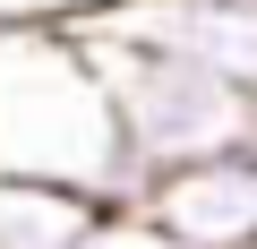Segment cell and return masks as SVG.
<instances>
[{
	"mask_svg": "<svg viewBox=\"0 0 257 249\" xmlns=\"http://www.w3.org/2000/svg\"><path fill=\"white\" fill-rule=\"evenodd\" d=\"M0 172L86 181L111 206H146L155 172L120 146L103 69L69 18H0Z\"/></svg>",
	"mask_w": 257,
	"mask_h": 249,
	"instance_id": "cell-1",
	"label": "cell"
},
{
	"mask_svg": "<svg viewBox=\"0 0 257 249\" xmlns=\"http://www.w3.org/2000/svg\"><path fill=\"white\" fill-rule=\"evenodd\" d=\"M77 35L103 69L120 146L146 172H180V163L257 146V86H240V77H223L189 52H155V43H128V35H94V26H77Z\"/></svg>",
	"mask_w": 257,
	"mask_h": 249,
	"instance_id": "cell-2",
	"label": "cell"
},
{
	"mask_svg": "<svg viewBox=\"0 0 257 249\" xmlns=\"http://www.w3.org/2000/svg\"><path fill=\"white\" fill-rule=\"evenodd\" d=\"M94 35H128L155 52H189L240 86H257V0H103V9L69 18Z\"/></svg>",
	"mask_w": 257,
	"mask_h": 249,
	"instance_id": "cell-3",
	"label": "cell"
},
{
	"mask_svg": "<svg viewBox=\"0 0 257 249\" xmlns=\"http://www.w3.org/2000/svg\"><path fill=\"white\" fill-rule=\"evenodd\" d=\"M146 215L180 240V249H257V146L155 172Z\"/></svg>",
	"mask_w": 257,
	"mask_h": 249,
	"instance_id": "cell-4",
	"label": "cell"
},
{
	"mask_svg": "<svg viewBox=\"0 0 257 249\" xmlns=\"http://www.w3.org/2000/svg\"><path fill=\"white\" fill-rule=\"evenodd\" d=\"M111 198L52 172H0V249H77Z\"/></svg>",
	"mask_w": 257,
	"mask_h": 249,
	"instance_id": "cell-5",
	"label": "cell"
},
{
	"mask_svg": "<svg viewBox=\"0 0 257 249\" xmlns=\"http://www.w3.org/2000/svg\"><path fill=\"white\" fill-rule=\"evenodd\" d=\"M77 249H180V240H172L146 206H103V215L86 223V240H77Z\"/></svg>",
	"mask_w": 257,
	"mask_h": 249,
	"instance_id": "cell-6",
	"label": "cell"
},
{
	"mask_svg": "<svg viewBox=\"0 0 257 249\" xmlns=\"http://www.w3.org/2000/svg\"><path fill=\"white\" fill-rule=\"evenodd\" d=\"M103 0H0V18H86Z\"/></svg>",
	"mask_w": 257,
	"mask_h": 249,
	"instance_id": "cell-7",
	"label": "cell"
}]
</instances>
